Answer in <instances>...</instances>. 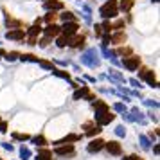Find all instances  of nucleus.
<instances>
[{"mask_svg": "<svg viewBox=\"0 0 160 160\" xmlns=\"http://www.w3.org/2000/svg\"><path fill=\"white\" fill-rule=\"evenodd\" d=\"M99 13L104 20H108V18H117L119 16V4H117V0H108L106 4H102L101 9H99Z\"/></svg>", "mask_w": 160, "mask_h": 160, "instance_id": "f257e3e1", "label": "nucleus"}, {"mask_svg": "<svg viewBox=\"0 0 160 160\" xmlns=\"http://www.w3.org/2000/svg\"><path fill=\"white\" fill-rule=\"evenodd\" d=\"M138 79L146 81L149 87L153 88H158V79H157V76H155V72H153L149 67H142L140 70H138Z\"/></svg>", "mask_w": 160, "mask_h": 160, "instance_id": "f03ea898", "label": "nucleus"}, {"mask_svg": "<svg viewBox=\"0 0 160 160\" xmlns=\"http://www.w3.org/2000/svg\"><path fill=\"white\" fill-rule=\"evenodd\" d=\"M140 63H142V59L138 58V56H135V54H130V56H126V58L122 59V67L126 68V70H130V72L138 70Z\"/></svg>", "mask_w": 160, "mask_h": 160, "instance_id": "7ed1b4c3", "label": "nucleus"}, {"mask_svg": "<svg viewBox=\"0 0 160 160\" xmlns=\"http://www.w3.org/2000/svg\"><path fill=\"white\" fill-rule=\"evenodd\" d=\"M52 155H58V157H74V155H76V148H74V144H59V146H54Z\"/></svg>", "mask_w": 160, "mask_h": 160, "instance_id": "20e7f679", "label": "nucleus"}, {"mask_svg": "<svg viewBox=\"0 0 160 160\" xmlns=\"http://www.w3.org/2000/svg\"><path fill=\"white\" fill-rule=\"evenodd\" d=\"M102 149H106L112 157H121L122 155V146H121L119 140H108V142H104Z\"/></svg>", "mask_w": 160, "mask_h": 160, "instance_id": "39448f33", "label": "nucleus"}, {"mask_svg": "<svg viewBox=\"0 0 160 160\" xmlns=\"http://www.w3.org/2000/svg\"><path fill=\"white\" fill-rule=\"evenodd\" d=\"M85 42H87V36L85 34H72V36H68V43H67V47H70V49H83L85 47Z\"/></svg>", "mask_w": 160, "mask_h": 160, "instance_id": "423d86ee", "label": "nucleus"}, {"mask_svg": "<svg viewBox=\"0 0 160 160\" xmlns=\"http://www.w3.org/2000/svg\"><path fill=\"white\" fill-rule=\"evenodd\" d=\"M104 148V140L102 138H99V137H92V140L87 144V151L90 153V155H95V153H99Z\"/></svg>", "mask_w": 160, "mask_h": 160, "instance_id": "0eeeda50", "label": "nucleus"}, {"mask_svg": "<svg viewBox=\"0 0 160 160\" xmlns=\"http://www.w3.org/2000/svg\"><path fill=\"white\" fill-rule=\"evenodd\" d=\"M115 121V115L112 113V112H102V113H95V122L99 124V126H106V124L113 122Z\"/></svg>", "mask_w": 160, "mask_h": 160, "instance_id": "6e6552de", "label": "nucleus"}, {"mask_svg": "<svg viewBox=\"0 0 160 160\" xmlns=\"http://www.w3.org/2000/svg\"><path fill=\"white\" fill-rule=\"evenodd\" d=\"M78 29H79V23L78 22H63V25H61V34L63 36H72V34L78 32Z\"/></svg>", "mask_w": 160, "mask_h": 160, "instance_id": "1a4fd4ad", "label": "nucleus"}, {"mask_svg": "<svg viewBox=\"0 0 160 160\" xmlns=\"http://www.w3.org/2000/svg\"><path fill=\"white\" fill-rule=\"evenodd\" d=\"M42 32H43L45 36H49V38H56L58 34H61V27H59L56 22L54 23H47L45 29H42Z\"/></svg>", "mask_w": 160, "mask_h": 160, "instance_id": "9d476101", "label": "nucleus"}, {"mask_svg": "<svg viewBox=\"0 0 160 160\" xmlns=\"http://www.w3.org/2000/svg\"><path fill=\"white\" fill-rule=\"evenodd\" d=\"M81 138H83V133H81V135L68 133V135H65V137H61L59 140H54L52 144H54V146H59V144H74V142H78V140H81Z\"/></svg>", "mask_w": 160, "mask_h": 160, "instance_id": "9b49d317", "label": "nucleus"}, {"mask_svg": "<svg viewBox=\"0 0 160 160\" xmlns=\"http://www.w3.org/2000/svg\"><path fill=\"white\" fill-rule=\"evenodd\" d=\"M25 31L23 29H9L8 34H6V38L8 40H13V42H23L25 40Z\"/></svg>", "mask_w": 160, "mask_h": 160, "instance_id": "f8f14e48", "label": "nucleus"}, {"mask_svg": "<svg viewBox=\"0 0 160 160\" xmlns=\"http://www.w3.org/2000/svg\"><path fill=\"white\" fill-rule=\"evenodd\" d=\"M43 8L47 11H61V9H65V4L61 0H45Z\"/></svg>", "mask_w": 160, "mask_h": 160, "instance_id": "ddd939ff", "label": "nucleus"}, {"mask_svg": "<svg viewBox=\"0 0 160 160\" xmlns=\"http://www.w3.org/2000/svg\"><path fill=\"white\" fill-rule=\"evenodd\" d=\"M126 40H128V34L124 31H117L115 34L110 36V42L113 45H122V43H126Z\"/></svg>", "mask_w": 160, "mask_h": 160, "instance_id": "4468645a", "label": "nucleus"}, {"mask_svg": "<svg viewBox=\"0 0 160 160\" xmlns=\"http://www.w3.org/2000/svg\"><path fill=\"white\" fill-rule=\"evenodd\" d=\"M92 108L95 110V113H102V112H108L110 110V104L106 101L95 99V101H92Z\"/></svg>", "mask_w": 160, "mask_h": 160, "instance_id": "2eb2a0df", "label": "nucleus"}, {"mask_svg": "<svg viewBox=\"0 0 160 160\" xmlns=\"http://www.w3.org/2000/svg\"><path fill=\"white\" fill-rule=\"evenodd\" d=\"M90 92V87H87V85H83V87H78L76 90H74V94H72V99L74 101H83V97Z\"/></svg>", "mask_w": 160, "mask_h": 160, "instance_id": "dca6fc26", "label": "nucleus"}, {"mask_svg": "<svg viewBox=\"0 0 160 160\" xmlns=\"http://www.w3.org/2000/svg\"><path fill=\"white\" fill-rule=\"evenodd\" d=\"M58 18H61L63 22H78L72 11H65V9H61V15H58Z\"/></svg>", "mask_w": 160, "mask_h": 160, "instance_id": "f3484780", "label": "nucleus"}, {"mask_svg": "<svg viewBox=\"0 0 160 160\" xmlns=\"http://www.w3.org/2000/svg\"><path fill=\"white\" fill-rule=\"evenodd\" d=\"M27 36H32V38H38L40 34H42V27H40V23H34V25H31L29 29H27V32H25Z\"/></svg>", "mask_w": 160, "mask_h": 160, "instance_id": "a211bd4d", "label": "nucleus"}, {"mask_svg": "<svg viewBox=\"0 0 160 160\" xmlns=\"http://www.w3.org/2000/svg\"><path fill=\"white\" fill-rule=\"evenodd\" d=\"M133 6H135V0H121V6H119V11H124V13H130Z\"/></svg>", "mask_w": 160, "mask_h": 160, "instance_id": "6ab92c4d", "label": "nucleus"}, {"mask_svg": "<svg viewBox=\"0 0 160 160\" xmlns=\"http://www.w3.org/2000/svg\"><path fill=\"white\" fill-rule=\"evenodd\" d=\"M29 140L32 142V144H36L38 148H42V146H47V144H49V140H47L43 135H34V137H31Z\"/></svg>", "mask_w": 160, "mask_h": 160, "instance_id": "aec40b11", "label": "nucleus"}, {"mask_svg": "<svg viewBox=\"0 0 160 160\" xmlns=\"http://www.w3.org/2000/svg\"><path fill=\"white\" fill-rule=\"evenodd\" d=\"M31 157H32V151H31L29 148H27V146H20V158L22 160H29Z\"/></svg>", "mask_w": 160, "mask_h": 160, "instance_id": "412c9836", "label": "nucleus"}, {"mask_svg": "<svg viewBox=\"0 0 160 160\" xmlns=\"http://www.w3.org/2000/svg\"><path fill=\"white\" fill-rule=\"evenodd\" d=\"M101 131H102V126H99V124L95 126V124H94V126H92L90 130L85 131V135H88V137H97V135H99Z\"/></svg>", "mask_w": 160, "mask_h": 160, "instance_id": "4be33fe9", "label": "nucleus"}, {"mask_svg": "<svg viewBox=\"0 0 160 160\" xmlns=\"http://www.w3.org/2000/svg\"><path fill=\"white\" fill-rule=\"evenodd\" d=\"M56 18H58V13L56 11H49L47 15L42 18V22H45V23H54L56 22Z\"/></svg>", "mask_w": 160, "mask_h": 160, "instance_id": "5701e85b", "label": "nucleus"}, {"mask_svg": "<svg viewBox=\"0 0 160 160\" xmlns=\"http://www.w3.org/2000/svg\"><path fill=\"white\" fill-rule=\"evenodd\" d=\"M52 72L56 74L58 78H61V79H67V81H70V74L67 72V70H63V68H56V67H54V68H52Z\"/></svg>", "mask_w": 160, "mask_h": 160, "instance_id": "b1692460", "label": "nucleus"}, {"mask_svg": "<svg viewBox=\"0 0 160 160\" xmlns=\"http://www.w3.org/2000/svg\"><path fill=\"white\" fill-rule=\"evenodd\" d=\"M138 140H140V146H142V149H146V151H148V149H149V148H151V140H149V138H148V135H138Z\"/></svg>", "mask_w": 160, "mask_h": 160, "instance_id": "393cba45", "label": "nucleus"}, {"mask_svg": "<svg viewBox=\"0 0 160 160\" xmlns=\"http://www.w3.org/2000/svg\"><path fill=\"white\" fill-rule=\"evenodd\" d=\"M117 56H122V58H126V56H130V54H133V49L131 47H119L115 51Z\"/></svg>", "mask_w": 160, "mask_h": 160, "instance_id": "a878e982", "label": "nucleus"}, {"mask_svg": "<svg viewBox=\"0 0 160 160\" xmlns=\"http://www.w3.org/2000/svg\"><path fill=\"white\" fill-rule=\"evenodd\" d=\"M11 137H13V140H18V142H25V140H29V138H31V135H29V133H18V131H15Z\"/></svg>", "mask_w": 160, "mask_h": 160, "instance_id": "bb28decb", "label": "nucleus"}, {"mask_svg": "<svg viewBox=\"0 0 160 160\" xmlns=\"http://www.w3.org/2000/svg\"><path fill=\"white\" fill-rule=\"evenodd\" d=\"M67 43H68V36H63V34H58L56 36V45H58L59 49H65Z\"/></svg>", "mask_w": 160, "mask_h": 160, "instance_id": "cd10ccee", "label": "nucleus"}, {"mask_svg": "<svg viewBox=\"0 0 160 160\" xmlns=\"http://www.w3.org/2000/svg\"><path fill=\"white\" fill-rule=\"evenodd\" d=\"M38 157H47V158H51L52 149H49L47 146H42V148H38Z\"/></svg>", "mask_w": 160, "mask_h": 160, "instance_id": "c85d7f7f", "label": "nucleus"}, {"mask_svg": "<svg viewBox=\"0 0 160 160\" xmlns=\"http://www.w3.org/2000/svg\"><path fill=\"white\" fill-rule=\"evenodd\" d=\"M124 27H126V22H124L122 18H117L115 22L112 23V29L113 31H122Z\"/></svg>", "mask_w": 160, "mask_h": 160, "instance_id": "c756f323", "label": "nucleus"}, {"mask_svg": "<svg viewBox=\"0 0 160 160\" xmlns=\"http://www.w3.org/2000/svg\"><path fill=\"white\" fill-rule=\"evenodd\" d=\"M20 59L22 61H32V63H38L40 61V58L34 56V54H20Z\"/></svg>", "mask_w": 160, "mask_h": 160, "instance_id": "7c9ffc66", "label": "nucleus"}, {"mask_svg": "<svg viewBox=\"0 0 160 160\" xmlns=\"http://www.w3.org/2000/svg\"><path fill=\"white\" fill-rule=\"evenodd\" d=\"M4 56H6L8 61H16V59L20 58V52H18V51H11V52H6Z\"/></svg>", "mask_w": 160, "mask_h": 160, "instance_id": "2f4dec72", "label": "nucleus"}, {"mask_svg": "<svg viewBox=\"0 0 160 160\" xmlns=\"http://www.w3.org/2000/svg\"><path fill=\"white\" fill-rule=\"evenodd\" d=\"M38 65L42 67V68H45V70H52V68H54V63H52V61H47V59H40Z\"/></svg>", "mask_w": 160, "mask_h": 160, "instance_id": "473e14b6", "label": "nucleus"}, {"mask_svg": "<svg viewBox=\"0 0 160 160\" xmlns=\"http://www.w3.org/2000/svg\"><path fill=\"white\" fill-rule=\"evenodd\" d=\"M101 31L102 32H104V34H110V32H112V22H108V20H104V22L101 23Z\"/></svg>", "mask_w": 160, "mask_h": 160, "instance_id": "72a5a7b5", "label": "nucleus"}, {"mask_svg": "<svg viewBox=\"0 0 160 160\" xmlns=\"http://www.w3.org/2000/svg\"><path fill=\"white\" fill-rule=\"evenodd\" d=\"M51 42H52V38H49V36H43L42 40H38V45H40L42 49H47V47L51 45Z\"/></svg>", "mask_w": 160, "mask_h": 160, "instance_id": "f704fd0d", "label": "nucleus"}, {"mask_svg": "<svg viewBox=\"0 0 160 160\" xmlns=\"http://www.w3.org/2000/svg\"><path fill=\"white\" fill-rule=\"evenodd\" d=\"M113 112H117V113H124V112H126V106H124L122 102H115V104H113Z\"/></svg>", "mask_w": 160, "mask_h": 160, "instance_id": "c9c22d12", "label": "nucleus"}, {"mask_svg": "<svg viewBox=\"0 0 160 160\" xmlns=\"http://www.w3.org/2000/svg\"><path fill=\"white\" fill-rule=\"evenodd\" d=\"M115 135L117 137H121V138L126 137V128H124V126H117L115 128Z\"/></svg>", "mask_w": 160, "mask_h": 160, "instance_id": "e433bc0d", "label": "nucleus"}, {"mask_svg": "<svg viewBox=\"0 0 160 160\" xmlns=\"http://www.w3.org/2000/svg\"><path fill=\"white\" fill-rule=\"evenodd\" d=\"M8 128H9V124L6 122V121H2V119H0V133H8Z\"/></svg>", "mask_w": 160, "mask_h": 160, "instance_id": "4c0bfd02", "label": "nucleus"}, {"mask_svg": "<svg viewBox=\"0 0 160 160\" xmlns=\"http://www.w3.org/2000/svg\"><path fill=\"white\" fill-rule=\"evenodd\" d=\"M83 99H85V101H88V102H92V101H95V99H97V97H95V94H92V92H88V94L85 95V97H83Z\"/></svg>", "mask_w": 160, "mask_h": 160, "instance_id": "58836bf2", "label": "nucleus"}, {"mask_svg": "<svg viewBox=\"0 0 160 160\" xmlns=\"http://www.w3.org/2000/svg\"><path fill=\"white\" fill-rule=\"evenodd\" d=\"M121 160H144V158L138 157V155H130V157H122Z\"/></svg>", "mask_w": 160, "mask_h": 160, "instance_id": "ea45409f", "label": "nucleus"}, {"mask_svg": "<svg viewBox=\"0 0 160 160\" xmlns=\"http://www.w3.org/2000/svg\"><path fill=\"white\" fill-rule=\"evenodd\" d=\"M27 45H31V47H36V45H38V38L29 36V40H27Z\"/></svg>", "mask_w": 160, "mask_h": 160, "instance_id": "a19ab883", "label": "nucleus"}, {"mask_svg": "<svg viewBox=\"0 0 160 160\" xmlns=\"http://www.w3.org/2000/svg\"><path fill=\"white\" fill-rule=\"evenodd\" d=\"M2 148H4L6 151H13V149H15V146L9 144V142H2Z\"/></svg>", "mask_w": 160, "mask_h": 160, "instance_id": "79ce46f5", "label": "nucleus"}, {"mask_svg": "<svg viewBox=\"0 0 160 160\" xmlns=\"http://www.w3.org/2000/svg\"><path fill=\"white\" fill-rule=\"evenodd\" d=\"M130 85L133 88H142V85H140V81H137V79H130Z\"/></svg>", "mask_w": 160, "mask_h": 160, "instance_id": "37998d69", "label": "nucleus"}, {"mask_svg": "<svg viewBox=\"0 0 160 160\" xmlns=\"http://www.w3.org/2000/svg\"><path fill=\"white\" fill-rule=\"evenodd\" d=\"M94 32H95V36H97V38H99V36H102L101 25H97V23H95V27H94Z\"/></svg>", "mask_w": 160, "mask_h": 160, "instance_id": "c03bdc74", "label": "nucleus"}, {"mask_svg": "<svg viewBox=\"0 0 160 160\" xmlns=\"http://www.w3.org/2000/svg\"><path fill=\"white\" fill-rule=\"evenodd\" d=\"M146 104H148V106H153V108H158V102L151 101V99H146Z\"/></svg>", "mask_w": 160, "mask_h": 160, "instance_id": "a18cd8bd", "label": "nucleus"}, {"mask_svg": "<svg viewBox=\"0 0 160 160\" xmlns=\"http://www.w3.org/2000/svg\"><path fill=\"white\" fill-rule=\"evenodd\" d=\"M92 126H94V122H92V121H88V122H85V124H83V130L87 131V130H90Z\"/></svg>", "mask_w": 160, "mask_h": 160, "instance_id": "49530a36", "label": "nucleus"}, {"mask_svg": "<svg viewBox=\"0 0 160 160\" xmlns=\"http://www.w3.org/2000/svg\"><path fill=\"white\" fill-rule=\"evenodd\" d=\"M149 119H151V121H153L155 124L158 122V117H157V113H149Z\"/></svg>", "mask_w": 160, "mask_h": 160, "instance_id": "de8ad7c7", "label": "nucleus"}, {"mask_svg": "<svg viewBox=\"0 0 160 160\" xmlns=\"http://www.w3.org/2000/svg\"><path fill=\"white\" fill-rule=\"evenodd\" d=\"M158 144H153V153H155V155H158Z\"/></svg>", "mask_w": 160, "mask_h": 160, "instance_id": "09e8293b", "label": "nucleus"}, {"mask_svg": "<svg viewBox=\"0 0 160 160\" xmlns=\"http://www.w3.org/2000/svg\"><path fill=\"white\" fill-rule=\"evenodd\" d=\"M34 160H54V158H52V157H51V158H47V157H38V155H36V158H34Z\"/></svg>", "mask_w": 160, "mask_h": 160, "instance_id": "8fccbe9b", "label": "nucleus"}, {"mask_svg": "<svg viewBox=\"0 0 160 160\" xmlns=\"http://www.w3.org/2000/svg\"><path fill=\"white\" fill-rule=\"evenodd\" d=\"M4 54H6V51H4V49H0V56H4Z\"/></svg>", "mask_w": 160, "mask_h": 160, "instance_id": "3c124183", "label": "nucleus"}, {"mask_svg": "<svg viewBox=\"0 0 160 160\" xmlns=\"http://www.w3.org/2000/svg\"><path fill=\"white\" fill-rule=\"evenodd\" d=\"M151 2H155V4H157V2H158V0H151Z\"/></svg>", "mask_w": 160, "mask_h": 160, "instance_id": "603ef678", "label": "nucleus"}, {"mask_svg": "<svg viewBox=\"0 0 160 160\" xmlns=\"http://www.w3.org/2000/svg\"><path fill=\"white\" fill-rule=\"evenodd\" d=\"M0 160H4V158H0Z\"/></svg>", "mask_w": 160, "mask_h": 160, "instance_id": "864d4df0", "label": "nucleus"}, {"mask_svg": "<svg viewBox=\"0 0 160 160\" xmlns=\"http://www.w3.org/2000/svg\"><path fill=\"white\" fill-rule=\"evenodd\" d=\"M43 2H45V0H43Z\"/></svg>", "mask_w": 160, "mask_h": 160, "instance_id": "5fc2aeb1", "label": "nucleus"}]
</instances>
